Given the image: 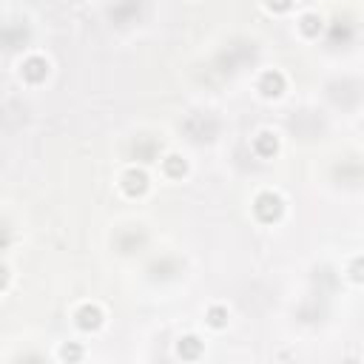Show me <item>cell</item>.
<instances>
[{"label":"cell","mask_w":364,"mask_h":364,"mask_svg":"<svg viewBox=\"0 0 364 364\" xmlns=\"http://www.w3.org/2000/svg\"><path fill=\"white\" fill-rule=\"evenodd\" d=\"M125 188H128V194L145 191V174H134V171H131L128 177H125Z\"/></svg>","instance_id":"4"},{"label":"cell","mask_w":364,"mask_h":364,"mask_svg":"<svg viewBox=\"0 0 364 364\" xmlns=\"http://www.w3.org/2000/svg\"><path fill=\"white\" fill-rule=\"evenodd\" d=\"M356 279H364V262H358V265H356Z\"/></svg>","instance_id":"11"},{"label":"cell","mask_w":364,"mask_h":364,"mask_svg":"<svg viewBox=\"0 0 364 364\" xmlns=\"http://www.w3.org/2000/svg\"><path fill=\"white\" fill-rule=\"evenodd\" d=\"M273 148H276V140H273L271 134H262L259 137V151H262V154H271Z\"/></svg>","instance_id":"7"},{"label":"cell","mask_w":364,"mask_h":364,"mask_svg":"<svg viewBox=\"0 0 364 364\" xmlns=\"http://www.w3.org/2000/svg\"><path fill=\"white\" fill-rule=\"evenodd\" d=\"M222 321H225V310L214 308V310H210V324H216V327H219Z\"/></svg>","instance_id":"8"},{"label":"cell","mask_w":364,"mask_h":364,"mask_svg":"<svg viewBox=\"0 0 364 364\" xmlns=\"http://www.w3.org/2000/svg\"><path fill=\"white\" fill-rule=\"evenodd\" d=\"M256 214H259L265 222H273V219L282 214V199L273 197V194H262V197L256 199Z\"/></svg>","instance_id":"1"},{"label":"cell","mask_w":364,"mask_h":364,"mask_svg":"<svg viewBox=\"0 0 364 364\" xmlns=\"http://www.w3.org/2000/svg\"><path fill=\"white\" fill-rule=\"evenodd\" d=\"M262 86H265V94H279L282 91V74H265Z\"/></svg>","instance_id":"5"},{"label":"cell","mask_w":364,"mask_h":364,"mask_svg":"<svg viewBox=\"0 0 364 364\" xmlns=\"http://www.w3.org/2000/svg\"><path fill=\"white\" fill-rule=\"evenodd\" d=\"M321 26V20H316L313 14H308V17H304V31H316Z\"/></svg>","instance_id":"9"},{"label":"cell","mask_w":364,"mask_h":364,"mask_svg":"<svg viewBox=\"0 0 364 364\" xmlns=\"http://www.w3.org/2000/svg\"><path fill=\"white\" fill-rule=\"evenodd\" d=\"M288 3L290 0H271V6H276V9H288Z\"/></svg>","instance_id":"10"},{"label":"cell","mask_w":364,"mask_h":364,"mask_svg":"<svg viewBox=\"0 0 364 364\" xmlns=\"http://www.w3.org/2000/svg\"><path fill=\"white\" fill-rule=\"evenodd\" d=\"M100 324V310L97 308H83L80 310V327H97Z\"/></svg>","instance_id":"3"},{"label":"cell","mask_w":364,"mask_h":364,"mask_svg":"<svg viewBox=\"0 0 364 364\" xmlns=\"http://www.w3.org/2000/svg\"><path fill=\"white\" fill-rule=\"evenodd\" d=\"M23 74L29 77V80H40V77H46V63L40 60V57H31V60H26Z\"/></svg>","instance_id":"2"},{"label":"cell","mask_w":364,"mask_h":364,"mask_svg":"<svg viewBox=\"0 0 364 364\" xmlns=\"http://www.w3.org/2000/svg\"><path fill=\"white\" fill-rule=\"evenodd\" d=\"M179 353L182 356H188V358H194L199 353V344H197V339H185L182 344H179Z\"/></svg>","instance_id":"6"}]
</instances>
